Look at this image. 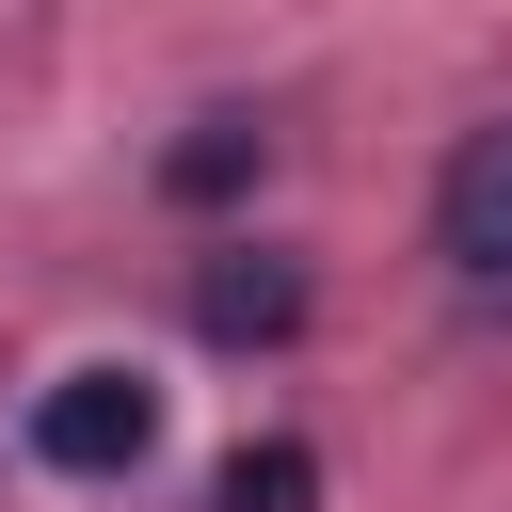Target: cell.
<instances>
[{"label": "cell", "instance_id": "obj_1", "mask_svg": "<svg viewBox=\"0 0 512 512\" xmlns=\"http://www.w3.org/2000/svg\"><path fill=\"white\" fill-rule=\"evenodd\" d=\"M160 448V384L144 368H64L48 400H32V464L48 480H128Z\"/></svg>", "mask_w": 512, "mask_h": 512}, {"label": "cell", "instance_id": "obj_3", "mask_svg": "<svg viewBox=\"0 0 512 512\" xmlns=\"http://www.w3.org/2000/svg\"><path fill=\"white\" fill-rule=\"evenodd\" d=\"M192 320H208L224 352H272V336H304V272L240 240V256H208V272H192Z\"/></svg>", "mask_w": 512, "mask_h": 512}, {"label": "cell", "instance_id": "obj_5", "mask_svg": "<svg viewBox=\"0 0 512 512\" xmlns=\"http://www.w3.org/2000/svg\"><path fill=\"white\" fill-rule=\"evenodd\" d=\"M256 160H272V128H240V112H208V128H192V144H176V192H192V208H208V192H240V176H256Z\"/></svg>", "mask_w": 512, "mask_h": 512}, {"label": "cell", "instance_id": "obj_2", "mask_svg": "<svg viewBox=\"0 0 512 512\" xmlns=\"http://www.w3.org/2000/svg\"><path fill=\"white\" fill-rule=\"evenodd\" d=\"M432 256L480 272V288H512V112L448 144V176H432Z\"/></svg>", "mask_w": 512, "mask_h": 512}, {"label": "cell", "instance_id": "obj_4", "mask_svg": "<svg viewBox=\"0 0 512 512\" xmlns=\"http://www.w3.org/2000/svg\"><path fill=\"white\" fill-rule=\"evenodd\" d=\"M304 496H320V448H288V432H272V448H240V464L208 480V512H304Z\"/></svg>", "mask_w": 512, "mask_h": 512}]
</instances>
